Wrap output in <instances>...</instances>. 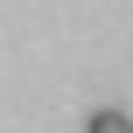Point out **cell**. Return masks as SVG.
I'll return each mask as SVG.
<instances>
[{
	"label": "cell",
	"mask_w": 133,
	"mask_h": 133,
	"mask_svg": "<svg viewBox=\"0 0 133 133\" xmlns=\"http://www.w3.org/2000/svg\"><path fill=\"white\" fill-rule=\"evenodd\" d=\"M84 133H133V112H119V105H98Z\"/></svg>",
	"instance_id": "obj_1"
}]
</instances>
